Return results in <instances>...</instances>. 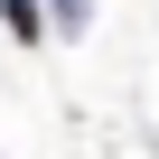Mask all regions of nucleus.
<instances>
[{
	"instance_id": "f257e3e1",
	"label": "nucleus",
	"mask_w": 159,
	"mask_h": 159,
	"mask_svg": "<svg viewBox=\"0 0 159 159\" xmlns=\"http://www.w3.org/2000/svg\"><path fill=\"white\" fill-rule=\"evenodd\" d=\"M0 28H10V38H19V47H38V38H47V28H56V19H47V10H38V0H0Z\"/></svg>"
},
{
	"instance_id": "f03ea898",
	"label": "nucleus",
	"mask_w": 159,
	"mask_h": 159,
	"mask_svg": "<svg viewBox=\"0 0 159 159\" xmlns=\"http://www.w3.org/2000/svg\"><path fill=\"white\" fill-rule=\"evenodd\" d=\"M47 19H56L66 38H84V28H94V0H47Z\"/></svg>"
}]
</instances>
